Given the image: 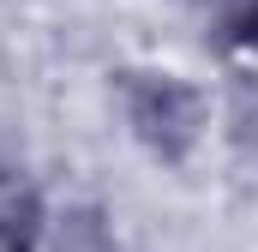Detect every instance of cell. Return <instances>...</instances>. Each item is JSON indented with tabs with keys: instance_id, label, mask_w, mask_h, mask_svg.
<instances>
[{
	"instance_id": "277c9868",
	"label": "cell",
	"mask_w": 258,
	"mask_h": 252,
	"mask_svg": "<svg viewBox=\"0 0 258 252\" xmlns=\"http://www.w3.org/2000/svg\"><path fill=\"white\" fill-rule=\"evenodd\" d=\"M222 120H228V138H234L240 150H258V72H240V78L228 84Z\"/></svg>"
},
{
	"instance_id": "6da1fadb",
	"label": "cell",
	"mask_w": 258,
	"mask_h": 252,
	"mask_svg": "<svg viewBox=\"0 0 258 252\" xmlns=\"http://www.w3.org/2000/svg\"><path fill=\"white\" fill-rule=\"evenodd\" d=\"M114 90H120V114H126V132L168 168H180L204 138V120H210V102L192 78L168 72V66H126L114 72Z\"/></svg>"
},
{
	"instance_id": "7a4b0ae2",
	"label": "cell",
	"mask_w": 258,
	"mask_h": 252,
	"mask_svg": "<svg viewBox=\"0 0 258 252\" xmlns=\"http://www.w3.org/2000/svg\"><path fill=\"white\" fill-rule=\"evenodd\" d=\"M48 246V204L24 168L0 162V252H42Z\"/></svg>"
},
{
	"instance_id": "5b68a950",
	"label": "cell",
	"mask_w": 258,
	"mask_h": 252,
	"mask_svg": "<svg viewBox=\"0 0 258 252\" xmlns=\"http://www.w3.org/2000/svg\"><path fill=\"white\" fill-rule=\"evenodd\" d=\"M216 42L234 54H258V0H222L216 6Z\"/></svg>"
},
{
	"instance_id": "3957f363",
	"label": "cell",
	"mask_w": 258,
	"mask_h": 252,
	"mask_svg": "<svg viewBox=\"0 0 258 252\" xmlns=\"http://www.w3.org/2000/svg\"><path fill=\"white\" fill-rule=\"evenodd\" d=\"M48 252H114V222L102 204H66L60 216H48Z\"/></svg>"
}]
</instances>
